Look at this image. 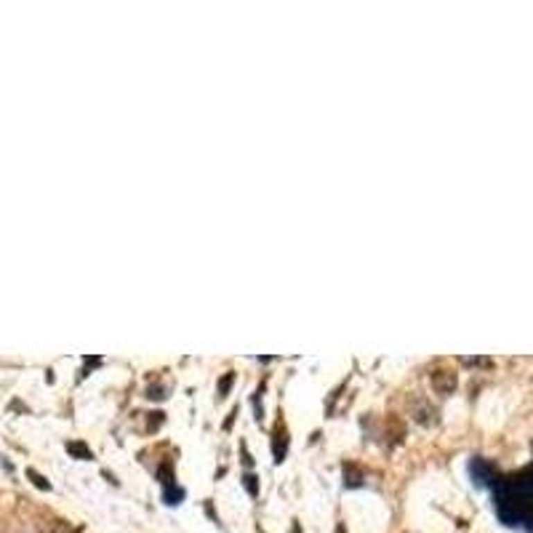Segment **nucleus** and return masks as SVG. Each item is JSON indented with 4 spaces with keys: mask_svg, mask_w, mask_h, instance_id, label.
I'll use <instances>...</instances> for the list:
<instances>
[{
    "mask_svg": "<svg viewBox=\"0 0 533 533\" xmlns=\"http://www.w3.org/2000/svg\"><path fill=\"white\" fill-rule=\"evenodd\" d=\"M46 533H75V531L69 528V523H64V520H51V523L46 525Z\"/></svg>",
    "mask_w": 533,
    "mask_h": 533,
    "instance_id": "10",
    "label": "nucleus"
},
{
    "mask_svg": "<svg viewBox=\"0 0 533 533\" xmlns=\"http://www.w3.org/2000/svg\"><path fill=\"white\" fill-rule=\"evenodd\" d=\"M232 381H235V374H232V371H229V374H224L222 384H219V397H227L229 387H232Z\"/></svg>",
    "mask_w": 533,
    "mask_h": 533,
    "instance_id": "13",
    "label": "nucleus"
},
{
    "mask_svg": "<svg viewBox=\"0 0 533 533\" xmlns=\"http://www.w3.org/2000/svg\"><path fill=\"white\" fill-rule=\"evenodd\" d=\"M462 362L464 365H491L488 358H462Z\"/></svg>",
    "mask_w": 533,
    "mask_h": 533,
    "instance_id": "15",
    "label": "nucleus"
},
{
    "mask_svg": "<svg viewBox=\"0 0 533 533\" xmlns=\"http://www.w3.org/2000/svg\"><path fill=\"white\" fill-rule=\"evenodd\" d=\"M344 485L347 488H358V485H362V472L355 464H344Z\"/></svg>",
    "mask_w": 533,
    "mask_h": 533,
    "instance_id": "6",
    "label": "nucleus"
},
{
    "mask_svg": "<svg viewBox=\"0 0 533 533\" xmlns=\"http://www.w3.org/2000/svg\"><path fill=\"white\" fill-rule=\"evenodd\" d=\"M493 504H496V515L504 525L533 531V488L520 475L496 482Z\"/></svg>",
    "mask_w": 533,
    "mask_h": 533,
    "instance_id": "1",
    "label": "nucleus"
},
{
    "mask_svg": "<svg viewBox=\"0 0 533 533\" xmlns=\"http://www.w3.org/2000/svg\"><path fill=\"white\" fill-rule=\"evenodd\" d=\"M67 453L69 456H75V459H80V462L94 459V453H91V448H88L86 443H67Z\"/></svg>",
    "mask_w": 533,
    "mask_h": 533,
    "instance_id": "7",
    "label": "nucleus"
},
{
    "mask_svg": "<svg viewBox=\"0 0 533 533\" xmlns=\"http://www.w3.org/2000/svg\"><path fill=\"white\" fill-rule=\"evenodd\" d=\"M520 478H523V480H525L533 488V464L528 466V469H523V472H520Z\"/></svg>",
    "mask_w": 533,
    "mask_h": 533,
    "instance_id": "16",
    "label": "nucleus"
},
{
    "mask_svg": "<svg viewBox=\"0 0 533 533\" xmlns=\"http://www.w3.org/2000/svg\"><path fill=\"white\" fill-rule=\"evenodd\" d=\"M430 378H432L435 392H440V395H451V392L456 390V374H451V371H446V368L432 371Z\"/></svg>",
    "mask_w": 533,
    "mask_h": 533,
    "instance_id": "3",
    "label": "nucleus"
},
{
    "mask_svg": "<svg viewBox=\"0 0 533 533\" xmlns=\"http://www.w3.org/2000/svg\"><path fill=\"white\" fill-rule=\"evenodd\" d=\"M27 478H30V480H33L35 485H37V488H40V491H51V482L46 480V478H43V475H37V472H35V469H27Z\"/></svg>",
    "mask_w": 533,
    "mask_h": 533,
    "instance_id": "11",
    "label": "nucleus"
},
{
    "mask_svg": "<svg viewBox=\"0 0 533 533\" xmlns=\"http://www.w3.org/2000/svg\"><path fill=\"white\" fill-rule=\"evenodd\" d=\"M272 453H275V462H283L286 453H288V432L286 427L277 424L275 432H272Z\"/></svg>",
    "mask_w": 533,
    "mask_h": 533,
    "instance_id": "5",
    "label": "nucleus"
},
{
    "mask_svg": "<svg viewBox=\"0 0 533 533\" xmlns=\"http://www.w3.org/2000/svg\"><path fill=\"white\" fill-rule=\"evenodd\" d=\"M157 478H160V485H163V491L176 485V480H173V472H171V464H160V469H157Z\"/></svg>",
    "mask_w": 533,
    "mask_h": 533,
    "instance_id": "8",
    "label": "nucleus"
},
{
    "mask_svg": "<svg viewBox=\"0 0 533 533\" xmlns=\"http://www.w3.org/2000/svg\"><path fill=\"white\" fill-rule=\"evenodd\" d=\"M163 392H166L163 387H150V390H147V397H150V400H163V397H166Z\"/></svg>",
    "mask_w": 533,
    "mask_h": 533,
    "instance_id": "14",
    "label": "nucleus"
},
{
    "mask_svg": "<svg viewBox=\"0 0 533 533\" xmlns=\"http://www.w3.org/2000/svg\"><path fill=\"white\" fill-rule=\"evenodd\" d=\"M469 475H472V482L475 485H480V488H488V485H493L496 480V469L491 462H485V459H472L469 462Z\"/></svg>",
    "mask_w": 533,
    "mask_h": 533,
    "instance_id": "2",
    "label": "nucleus"
},
{
    "mask_svg": "<svg viewBox=\"0 0 533 533\" xmlns=\"http://www.w3.org/2000/svg\"><path fill=\"white\" fill-rule=\"evenodd\" d=\"M413 419H416L419 424H424V427H432V424H437V411L432 408L430 403L416 400V403H413Z\"/></svg>",
    "mask_w": 533,
    "mask_h": 533,
    "instance_id": "4",
    "label": "nucleus"
},
{
    "mask_svg": "<svg viewBox=\"0 0 533 533\" xmlns=\"http://www.w3.org/2000/svg\"><path fill=\"white\" fill-rule=\"evenodd\" d=\"M163 499H166V504H182V499H184V488H179V485H173V488H166L163 491Z\"/></svg>",
    "mask_w": 533,
    "mask_h": 533,
    "instance_id": "9",
    "label": "nucleus"
},
{
    "mask_svg": "<svg viewBox=\"0 0 533 533\" xmlns=\"http://www.w3.org/2000/svg\"><path fill=\"white\" fill-rule=\"evenodd\" d=\"M243 485H245V491H248L251 496H259V482H256V475H251V472H248V475L243 478Z\"/></svg>",
    "mask_w": 533,
    "mask_h": 533,
    "instance_id": "12",
    "label": "nucleus"
}]
</instances>
